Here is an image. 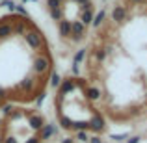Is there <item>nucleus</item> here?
<instances>
[{
    "label": "nucleus",
    "instance_id": "1",
    "mask_svg": "<svg viewBox=\"0 0 147 143\" xmlns=\"http://www.w3.org/2000/svg\"><path fill=\"white\" fill-rule=\"evenodd\" d=\"M24 39H26V43H28L32 48H41V45H43V37H41V34L36 32V30L26 32L24 34Z\"/></svg>",
    "mask_w": 147,
    "mask_h": 143
},
{
    "label": "nucleus",
    "instance_id": "2",
    "mask_svg": "<svg viewBox=\"0 0 147 143\" xmlns=\"http://www.w3.org/2000/svg\"><path fill=\"white\" fill-rule=\"evenodd\" d=\"M49 67H50L49 58H45V56H37L36 60H34V73H36V75H43V73H47V71H49Z\"/></svg>",
    "mask_w": 147,
    "mask_h": 143
},
{
    "label": "nucleus",
    "instance_id": "3",
    "mask_svg": "<svg viewBox=\"0 0 147 143\" xmlns=\"http://www.w3.org/2000/svg\"><path fill=\"white\" fill-rule=\"evenodd\" d=\"M71 36H73V41H80L84 36H86V26H84L80 21L71 22Z\"/></svg>",
    "mask_w": 147,
    "mask_h": 143
},
{
    "label": "nucleus",
    "instance_id": "4",
    "mask_svg": "<svg viewBox=\"0 0 147 143\" xmlns=\"http://www.w3.org/2000/svg\"><path fill=\"white\" fill-rule=\"evenodd\" d=\"M112 19H114L115 22H123L127 19V9L123 6H115L114 9H112Z\"/></svg>",
    "mask_w": 147,
    "mask_h": 143
},
{
    "label": "nucleus",
    "instance_id": "5",
    "mask_svg": "<svg viewBox=\"0 0 147 143\" xmlns=\"http://www.w3.org/2000/svg\"><path fill=\"white\" fill-rule=\"evenodd\" d=\"M73 89H75V80H71V78L61 80V84H60V97L67 95L69 91H73Z\"/></svg>",
    "mask_w": 147,
    "mask_h": 143
},
{
    "label": "nucleus",
    "instance_id": "6",
    "mask_svg": "<svg viewBox=\"0 0 147 143\" xmlns=\"http://www.w3.org/2000/svg\"><path fill=\"white\" fill-rule=\"evenodd\" d=\"M88 125H90L91 130H95V132H99V130L104 128V119L100 117V115H95L91 121H88Z\"/></svg>",
    "mask_w": 147,
    "mask_h": 143
},
{
    "label": "nucleus",
    "instance_id": "7",
    "mask_svg": "<svg viewBox=\"0 0 147 143\" xmlns=\"http://www.w3.org/2000/svg\"><path fill=\"white\" fill-rule=\"evenodd\" d=\"M28 123H30V126H32L34 130H41L45 126V121H43L41 115H32V117L28 119Z\"/></svg>",
    "mask_w": 147,
    "mask_h": 143
},
{
    "label": "nucleus",
    "instance_id": "8",
    "mask_svg": "<svg viewBox=\"0 0 147 143\" xmlns=\"http://www.w3.org/2000/svg\"><path fill=\"white\" fill-rule=\"evenodd\" d=\"M60 36L61 37H69L71 36V21H65V19L60 21Z\"/></svg>",
    "mask_w": 147,
    "mask_h": 143
},
{
    "label": "nucleus",
    "instance_id": "9",
    "mask_svg": "<svg viewBox=\"0 0 147 143\" xmlns=\"http://www.w3.org/2000/svg\"><path fill=\"white\" fill-rule=\"evenodd\" d=\"M91 21H93V11H91V7L88 6L86 9H84V13L80 15V22H82L84 26H88V24H91Z\"/></svg>",
    "mask_w": 147,
    "mask_h": 143
},
{
    "label": "nucleus",
    "instance_id": "10",
    "mask_svg": "<svg viewBox=\"0 0 147 143\" xmlns=\"http://www.w3.org/2000/svg\"><path fill=\"white\" fill-rule=\"evenodd\" d=\"M52 134H56V126L54 125H45L43 128H41V138L39 140H49Z\"/></svg>",
    "mask_w": 147,
    "mask_h": 143
},
{
    "label": "nucleus",
    "instance_id": "11",
    "mask_svg": "<svg viewBox=\"0 0 147 143\" xmlns=\"http://www.w3.org/2000/svg\"><path fill=\"white\" fill-rule=\"evenodd\" d=\"M86 99L90 100H99L100 99V89H97V87H86Z\"/></svg>",
    "mask_w": 147,
    "mask_h": 143
},
{
    "label": "nucleus",
    "instance_id": "12",
    "mask_svg": "<svg viewBox=\"0 0 147 143\" xmlns=\"http://www.w3.org/2000/svg\"><path fill=\"white\" fill-rule=\"evenodd\" d=\"M13 34V26L11 24H0V39H6Z\"/></svg>",
    "mask_w": 147,
    "mask_h": 143
},
{
    "label": "nucleus",
    "instance_id": "13",
    "mask_svg": "<svg viewBox=\"0 0 147 143\" xmlns=\"http://www.w3.org/2000/svg\"><path fill=\"white\" fill-rule=\"evenodd\" d=\"M104 17H106V11H104V9H100L97 15H93V21H91V24H93L95 28H99V26H100V22L104 21Z\"/></svg>",
    "mask_w": 147,
    "mask_h": 143
},
{
    "label": "nucleus",
    "instance_id": "14",
    "mask_svg": "<svg viewBox=\"0 0 147 143\" xmlns=\"http://www.w3.org/2000/svg\"><path fill=\"white\" fill-rule=\"evenodd\" d=\"M84 58H86V48H80L78 52L75 54V60H73V63H75V65H80V61H82Z\"/></svg>",
    "mask_w": 147,
    "mask_h": 143
},
{
    "label": "nucleus",
    "instance_id": "15",
    "mask_svg": "<svg viewBox=\"0 0 147 143\" xmlns=\"http://www.w3.org/2000/svg\"><path fill=\"white\" fill-rule=\"evenodd\" d=\"M61 84V76L58 75V73H52V76H50V86L52 87H60Z\"/></svg>",
    "mask_w": 147,
    "mask_h": 143
},
{
    "label": "nucleus",
    "instance_id": "16",
    "mask_svg": "<svg viewBox=\"0 0 147 143\" xmlns=\"http://www.w3.org/2000/svg\"><path fill=\"white\" fill-rule=\"evenodd\" d=\"M32 86H34V78H24L22 80L21 84H19V87H21V89H32Z\"/></svg>",
    "mask_w": 147,
    "mask_h": 143
},
{
    "label": "nucleus",
    "instance_id": "17",
    "mask_svg": "<svg viewBox=\"0 0 147 143\" xmlns=\"http://www.w3.org/2000/svg\"><path fill=\"white\" fill-rule=\"evenodd\" d=\"M50 17L54 21H61L63 19V13H61V7H56V9H50Z\"/></svg>",
    "mask_w": 147,
    "mask_h": 143
},
{
    "label": "nucleus",
    "instance_id": "18",
    "mask_svg": "<svg viewBox=\"0 0 147 143\" xmlns=\"http://www.w3.org/2000/svg\"><path fill=\"white\" fill-rule=\"evenodd\" d=\"M0 7H7L9 11H15V2L13 0H0Z\"/></svg>",
    "mask_w": 147,
    "mask_h": 143
},
{
    "label": "nucleus",
    "instance_id": "19",
    "mask_svg": "<svg viewBox=\"0 0 147 143\" xmlns=\"http://www.w3.org/2000/svg\"><path fill=\"white\" fill-rule=\"evenodd\" d=\"M71 126H73V128H78V132H80V130H86V132L90 130V125H88V123H84V121H80V123H71Z\"/></svg>",
    "mask_w": 147,
    "mask_h": 143
},
{
    "label": "nucleus",
    "instance_id": "20",
    "mask_svg": "<svg viewBox=\"0 0 147 143\" xmlns=\"http://www.w3.org/2000/svg\"><path fill=\"white\" fill-rule=\"evenodd\" d=\"M76 140H78V141H82V143H86V141H90V136H88V132H86V130H80V132L76 134Z\"/></svg>",
    "mask_w": 147,
    "mask_h": 143
},
{
    "label": "nucleus",
    "instance_id": "21",
    "mask_svg": "<svg viewBox=\"0 0 147 143\" xmlns=\"http://www.w3.org/2000/svg\"><path fill=\"white\" fill-rule=\"evenodd\" d=\"M60 125L63 126V128H71V119L65 117V115H61L60 117Z\"/></svg>",
    "mask_w": 147,
    "mask_h": 143
},
{
    "label": "nucleus",
    "instance_id": "22",
    "mask_svg": "<svg viewBox=\"0 0 147 143\" xmlns=\"http://www.w3.org/2000/svg\"><path fill=\"white\" fill-rule=\"evenodd\" d=\"M127 138H129V134H127V132H123V134H112V136H110V140L123 141V140H127Z\"/></svg>",
    "mask_w": 147,
    "mask_h": 143
},
{
    "label": "nucleus",
    "instance_id": "23",
    "mask_svg": "<svg viewBox=\"0 0 147 143\" xmlns=\"http://www.w3.org/2000/svg\"><path fill=\"white\" fill-rule=\"evenodd\" d=\"M47 6L50 9H56V7H61V4L58 2V0H47Z\"/></svg>",
    "mask_w": 147,
    "mask_h": 143
},
{
    "label": "nucleus",
    "instance_id": "24",
    "mask_svg": "<svg viewBox=\"0 0 147 143\" xmlns=\"http://www.w3.org/2000/svg\"><path fill=\"white\" fill-rule=\"evenodd\" d=\"M95 56H97V60H99V61H102L104 58H106V50H104V48H99L97 52H95Z\"/></svg>",
    "mask_w": 147,
    "mask_h": 143
},
{
    "label": "nucleus",
    "instance_id": "25",
    "mask_svg": "<svg viewBox=\"0 0 147 143\" xmlns=\"http://www.w3.org/2000/svg\"><path fill=\"white\" fill-rule=\"evenodd\" d=\"M15 9H17L19 15H22V17H28V13H26V9H24L22 6H15Z\"/></svg>",
    "mask_w": 147,
    "mask_h": 143
},
{
    "label": "nucleus",
    "instance_id": "26",
    "mask_svg": "<svg viewBox=\"0 0 147 143\" xmlns=\"http://www.w3.org/2000/svg\"><path fill=\"white\" fill-rule=\"evenodd\" d=\"M45 95H47V93H41V95H37V99H36V106H41V104H43V100H45Z\"/></svg>",
    "mask_w": 147,
    "mask_h": 143
},
{
    "label": "nucleus",
    "instance_id": "27",
    "mask_svg": "<svg viewBox=\"0 0 147 143\" xmlns=\"http://www.w3.org/2000/svg\"><path fill=\"white\" fill-rule=\"evenodd\" d=\"M140 141H142L140 136H134V138H130V140H127V143H140Z\"/></svg>",
    "mask_w": 147,
    "mask_h": 143
},
{
    "label": "nucleus",
    "instance_id": "28",
    "mask_svg": "<svg viewBox=\"0 0 147 143\" xmlns=\"http://www.w3.org/2000/svg\"><path fill=\"white\" fill-rule=\"evenodd\" d=\"M2 143H19V141H17V140H15V138H13V136H7V138H6V140H4Z\"/></svg>",
    "mask_w": 147,
    "mask_h": 143
},
{
    "label": "nucleus",
    "instance_id": "29",
    "mask_svg": "<svg viewBox=\"0 0 147 143\" xmlns=\"http://www.w3.org/2000/svg\"><path fill=\"white\" fill-rule=\"evenodd\" d=\"M11 110H13V106H11V104H6V106H4V113H9Z\"/></svg>",
    "mask_w": 147,
    "mask_h": 143
},
{
    "label": "nucleus",
    "instance_id": "30",
    "mask_svg": "<svg viewBox=\"0 0 147 143\" xmlns=\"http://www.w3.org/2000/svg\"><path fill=\"white\" fill-rule=\"evenodd\" d=\"M78 73H80V67H78V65H75V63H73V75H78Z\"/></svg>",
    "mask_w": 147,
    "mask_h": 143
},
{
    "label": "nucleus",
    "instance_id": "31",
    "mask_svg": "<svg viewBox=\"0 0 147 143\" xmlns=\"http://www.w3.org/2000/svg\"><path fill=\"white\" fill-rule=\"evenodd\" d=\"M90 143H102V141H100L97 136H93V138H90Z\"/></svg>",
    "mask_w": 147,
    "mask_h": 143
},
{
    "label": "nucleus",
    "instance_id": "32",
    "mask_svg": "<svg viewBox=\"0 0 147 143\" xmlns=\"http://www.w3.org/2000/svg\"><path fill=\"white\" fill-rule=\"evenodd\" d=\"M26 143H39V138H30Z\"/></svg>",
    "mask_w": 147,
    "mask_h": 143
},
{
    "label": "nucleus",
    "instance_id": "33",
    "mask_svg": "<svg viewBox=\"0 0 147 143\" xmlns=\"http://www.w3.org/2000/svg\"><path fill=\"white\" fill-rule=\"evenodd\" d=\"M75 2H78V4H84V6H90V0H75Z\"/></svg>",
    "mask_w": 147,
    "mask_h": 143
},
{
    "label": "nucleus",
    "instance_id": "34",
    "mask_svg": "<svg viewBox=\"0 0 147 143\" xmlns=\"http://www.w3.org/2000/svg\"><path fill=\"white\" fill-rule=\"evenodd\" d=\"M61 143H73V140H71V138H63V140H61Z\"/></svg>",
    "mask_w": 147,
    "mask_h": 143
},
{
    "label": "nucleus",
    "instance_id": "35",
    "mask_svg": "<svg viewBox=\"0 0 147 143\" xmlns=\"http://www.w3.org/2000/svg\"><path fill=\"white\" fill-rule=\"evenodd\" d=\"M15 30H17L19 34H24V28H22V26H17V28H15Z\"/></svg>",
    "mask_w": 147,
    "mask_h": 143
},
{
    "label": "nucleus",
    "instance_id": "36",
    "mask_svg": "<svg viewBox=\"0 0 147 143\" xmlns=\"http://www.w3.org/2000/svg\"><path fill=\"white\" fill-rule=\"evenodd\" d=\"M130 2H136V4H140V2H145V0H130Z\"/></svg>",
    "mask_w": 147,
    "mask_h": 143
},
{
    "label": "nucleus",
    "instance_id": "37",
    "mask_svg": "<svg viewBox=\"0 0 147 143\" xmlns=\"http://www.w3.org/2000/svg\"><path fill=\"white\" fill-rule=\"evenodd\" d=\"M22 2H24V4H26V2H36V0H22Z\"/></svg>",
    "mask_w": 147,
    "mask_h": 143
},
{
    "label": "nucleus",
    "instance_id": "38",
    "mask_svg": "<svg viewBox=\"0 0 147 143\" xmlns=\"http://www.w3.org/2000/svg\"><path fill=\"white\" fill-rule=\"evenodd\" d=\"M0 126H2V119H0Z\"/></svg>",
    "mask_w": 147,
    "mask_h": 143
},
{
    "label": "nucleus",
    "instance_id": "39",
    "mask_svg": "<svg viewBox=\"0 0 147 143\" xmlns=\"http://www.w3.org/2000/svg\"><path fill=\"white\" fill-rule=\"evenodd\" d=\"M58 2H60V4H61V2H63V0H58Z\"/></svg>",
    "mask_w": 147,
    "mask_h": 143
}]
</instances>
